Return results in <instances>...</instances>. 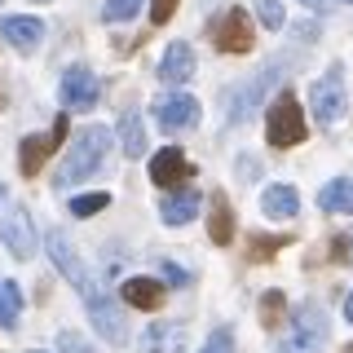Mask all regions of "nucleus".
Returning a JSON list of instances; mask_svg holds the SVG:
<instances>
[{"label":"nucleus","instance_id":"obj_39","mask_svg":"<svg viewBox=\"0 0 353 353\" xmlns=\"http://www.w3.org/2000/svg\"><path fill=\"white\" fill-rule=\"evenodd\" d=\"M31 353H40V349H31Z\"/></svg>","mask_w":353,"mask_h":353},{"label":"nucleus","instance_id":"obj_33","mask_svg":"<svg viewBox=\"0 0 353 353\" xmlns=\"http://www.w3.org/2000/svg\"><path fill=\"white\" fill-rule=\"evenodd\" d=\"M331 256H336V261H349V239H345V234L331 243Z\"/></svg>","mask_w":353,"mask_h":353},{"label":"nucleus","instance_id":"obj_10","mask_svg":"<svg viewBox=\"0 0 353 353\" xmlns=\"http://www.w3.org/2000/svg\"><path fill=\"white\" fill-rule=\"evenodd\" d=\"M66 132H71V124H66V115H58L44 137H27V141H22V146H18V168H22V176H40L44 159H49V154L66 141Z\"/></svg>","mask_w":353,"mask_h":353},{"label":"nucleus","instance_id":"obj_12","mask_svg":"<svg viewBox=\"0 0 353 353\" xmlns=\"http://www.w3.org/2000/svg\"><path fill=\"white\" fill-rule=\"evenodd\" d=\"M0 40H9L18 53H31L44 40V22L31 18V14H5L0 18Z\"/></svg>","mask_w":353,"mask_h":353},{"label":"nucleus","instance_id":"obj_5","mask_svg":"<svg viewBox=\"0 0 353 353\" xmlns=\"http://www.w3.org/2000/svg\"><path fill=\"white\" fill-rule=\"evenodd\" d=\"M309 110L323 128H331L340 115H345V66H331L327 75H318L309 84Z\"/></svg>","mask_w":353,"mask_h":353},{"label":"nucleus","instance_id":"obj_36","mask_svg":"<svg viewBox=\"0 0 353 353\" xmlns=\"http://www.w3.org/2000/svg\"><path fill=\"white\" fill-rule=\"evenodd\" d=\"M349 261H353V234H349Z\"/></svg>","mask_w":353,"mask_h":353},{"label":"nucleus","instance_id":"obj_25","mask_svg":"<svg viewBox=\"0 0 353 353\" xmlns=\"http://www.w3.org/2000/svg\"><path fill=\"white\" fill-rule=\"evenodd\" d=\"M141 14V0H106L102 5V18L106 22H128V18H137Z\"/></svg>","mask_w":353,"mask_h":353},{"label":"nucleus","instance_id":"obj_16","mask_svg":"<svg viewBox=\"0 0 353 353\" xmlns=\"http://www.w3.org/2000/svg\"><path fill=\"white\" fill-rule=\"evenodd\" d=\"M208 234H212L216 248L234 243V208H230V199L221 194V190L208 199Z\"/></svg>","mask_w":353,"mask_h":353},{"label":"nucleus","instance_id":"obj_2","mask_svg":"<svg viewBox=\"0 0 353 353\" xmlns=\"http://www.w3.org/2000/svg\"><path fill=\"white\" fill-rule=\"evenodd\" d=\"M265 137H270L274 150H287V146H301L305 141V110L292 93H279L270 102V115H265Z\"/></svg>","mask_w":353,"mask_h":353},{"label":"nucleus","instance_id":"obj_8","mask_svg":"<svg viewBox=\"0 0 353 353\" xmlns=\"http://www.w3.org/2000/svg\"><path fill=\"white\" fill-rule=\"evenodd\" d=\"M283 71H287V62L279 58V62H270V66H265L256 80H248V84H243L239 93L230 97V110H225V115H230V124H243V119H252V110H256V106L265 102V93H270V88L279 84V75H283Z\"/></svg>","mask_w":353,"mask_h":353},{"label":"nucleus","instance_id":"obj_20","mask_svg":"<svg viewBox=\"0 0 353 353\" xmlns=\"http://www.w3.org/2000/svg\"><path fill=\"white\" fill-rule=\"evenodd\" d=\"M119 146H124L128 159H141V154H146V128H141L137 110H124V115H119Z\"/></svg>","mask_w":353,"mask_h":353},{"label":"nucleus","instance_id":"obj_6","mask_svg":"<svg viewBox=\"0 0 353 353\" xmlns=\"http://www.w3.org/2000/svg\"><path fill=\"white\" fill-rule=\"evenodd\" d=\"M0 239H5V248L14 252L18 261H31L36 256V225H31L27 208L14 203V199H0Z\"/></svg>","mask_w":353,"mask_h":353},{"label":"nucleus","instance_id":"obj_34","mask_svg":"<svg viewBox=\"0 0 353 353\" xmlns=\"http://www.w3.org/2000/svg\"><path fill=\"white\" fill-rule=\"evenodd\" d=\"M301 5H305V9H314V14H327L331 0H301Z\"/></svg>","mask_w":353,"mask_h":353},{"label":"nucleus","instance_id":"obj_26","mask_svg":"<svg viewBox=\"0 0 353 353\" xmlns=\"http://www.w3.org/2000/svg\"><path fill=\"white\" fill-rule=\"evenodd\" d=\"M106 203H110V194H102V190H97V194H75L71 199V212L75 216H97Z\"/></svg>","mask_w":353,"mask_h":353},{"label":"nucleus","instance_id":"obj_4","mask_svg":"<svg viewBox=\"0 0 353 353\" xmlns=\"http://www.w3.org/2000/svg\"><path fill=\"white\" fill-rule=\"evenodd\" d=\"M44 248H49L53 265H58V270H62V279L71 283L75 292L84 296V301H88V296H93V292H102V287L93 283V274H88V265L80 261V252L71 248V239H66L62 230H49V234H44Z\"/></svg>","mask_w":353,"mask_h":353},{"label":"nucleus","instance_id":"obj_7","mask_svg":"<svg viewBox=\"0 0 353 353\" xmlns=\"http://www.w3.org/2000/svg\"><path fill=\"white\" fill-rule=\"evenodd\" d=\"M208 36H212L216 53H252V44H256V31H252V18L248 9H225V14L212 18V27H208Z\"/></svg>","mask_w":353,"mask_h":353},{"label":"nucleus","instance_id":"obj_24","mask_svg":"<svg viewBox=\"0 0 353 353\" xmlns=\"http://www.w3.org/2000/svg\"><path fill=\"white\" fill-rule=\"evenodd\" d=\"M283 248H287V239H283V234H252L248 256H252V261H270L274 252H283Z\"/></svg>","mask_w":353,"mask_h":353},{"label":"nucleus","instance_id":"obj_19","mask_svg":"<svg viewBox=\"0 0 353 353\" xmlns=\"http://www.w3.org/2000/svg\"><path fill=\"white\" fill-rule=\"evenodd\" d=\"M119 296H124V305H132V309H159L163 305V283H154V279H128L124 287H119Z\"/></svg>","mask_w":353,"mask_h":353},{"label":"nucleus","instance_id":"obj_28","mask_svg":"<svg viewBox=\"0 0 353 353\" xmlns=\"http://www.w3.org/2000/svg\"><path fill=\"white\" fill-rule=\"evenodd\" d=\"M203 353H234V331H230V327H216L212 336H208Z\"/></svg>","mask_w":353,"mask_h":353},{"label":"nucleus","instance_id":"obj_17","mask_svg":"<svg viewBox=\"0 0 353 353\" xmlns=\"http://www.w3.org/2000/svg\"><path fill=\"white\" fill-rule=\"evenodd\" d=\"M185 349V327L181 323H154L141 336V353H181Z\"/></svg>","mask_w":353,"mask_h":353},{"label":"nucleus","instance_id":"obj_11","mask_svg":"<svg viewBox=\"0 0 353 353\" xmlns=\"http://www.w3.org/2000/svg\"><path fill=\"white\" fill-rule=\"evenodd\" d=\"M154 124L163 132H181V128H194L199 124V102L190 93H168L154 102Z\"/></svg>","mask_w":353,"mask_h":353},{"label":"nucleus","instance_id":"obj_32","mask_svg":"<svg viewBox=\"0 0 353 353\" xmlns=\"http://www.w3.org/2000/svg\"><path fill=\"white\" fill-rule=\"evenodd\" d=\"M163 274H168V283H172V287H190V274H185L181 265H163Z\"/></svg>","mask_w":353,"mask_h":353},{"label":"nucleus","instance_id":"obj_31","mask_svg":"<svg viewBox=\"0 0 353 353\" xmlns=\"http://www.w3.org/2000/svg\"><path fill=\"white\" fill-rule=\"evenodd\" d=\"M239 172H243V181H256V176H261V163L252 159V154H243V159H239Z\"/></svg>","mask_w":353,"mask_h":353},{"label":"nucleus","instance_id":"obj_38","mask_svg":"<svg viewBox=\"0 0 353 353\" xmlns=\"http://www.w3.org/2000/svg\"><path fill=\"white\" fill-rule=\"evenodd\" d=\"M345 5H353V0H345Z\"/></svg>","mask_w":353,"mask_h":353},{"label":"nucleus","instance_id":"obj_15","mask_svg":"<svg viewBox=\"0 0 353 353\" xmlns=\"http://www.w3.org/2000/svg\"><path fill=\"white\" fill-rule=\"evenodd\" d=\"M199 203H203V199H199V194L190 190V185L172 190V194L159 203V216H163V225H190V221L199 216Z\"/></svg>","mask_w":353,"mask_h":353},{"label":"nucleus","instance_id":"obj_30","mask_svg":"<svg viewBox=\"0 0 353 353\" xmlns=\"http://www.w3.org/2000/svg\"><path fill=\"white\" fill-rule=\"evenodd\" d=\"M176 5H181V0H150V22H154V27H163V22L176 14Z\"/></svg>","mask_w":353,"mask_h":353},{"label":"nucleus","instance_id":"obj_35","mask_svg":"<svg viewBox=\"0 0 353 353\" xmlns=\"http://www.w3.org/2000/svg\"><path fill=\"white\" fill-rule=\"evenodd\" d=\"M345 318H349V323H353V296H349V301H345Z\"/></svg>","mask_w":353,"mask_h":353},{"label":"nucleus","instance_id":"obj_40","mask_svg":"<svg viewBox=\"0 0 353 353\" xmlns=\"http://www.w3.org/2000/svg\"><path fill=\"white\" fill-rule=\"evenodd\" d=\"M40 5H44V0H40Z\"/></svg>","mask_w":353,"mask_h":353},{"label":"nucleus","instance_id":"obj_29","mask_svg":"<svg viewBox=\"0 0 353 353\" xmlns=\"http://www.w3.org/2000/svg\"><path fill=\"white\" fill-rule=\"evenodd\" d=\"M58 345H62V353H97L93 345H88V340L80 336V331H62L58 336Z\"/></svg>","mask_w":353,"mask_h":353},{"label":"nucleus","instance_id":"obj_3","mask_svg":"<svg viewBox=\"0 0 353 353\" xmlns=\"http://www.w3.org/2000/svg\"><path fill=\"white\" fill-rule=\"evenodd\" d=\"M323 345H327V314L323 305L305 301L301 309H292V336L279 353H323Z\"/></svg>","mask_w":353,"mask_h":353},{"label":"nucleus","instance_id":"obj_22","mask_svg":"<svg viewBox=\"0 0 353 353\" xmlns=\"http://www.w3.org/2000/svg\"><path fill=\"white\" fill-rule=\"evenodd\" d=\"M283 318H287V296L283 292H265L261 296V327H283Z\"/></svg>","mask_w":353,"mask_h":353},{"label":"nucleus","instance_id":"obj_27","mask_svg":"<svg viewBox=\"0 0 353 353\" xmlns=\"http://www.w3.org/2000/svg\"><path fill=\"white\" fill-rule=\"evenodd\" d=\"M256 14H261V22H265L270 31L287 27V14H283V5H279V0H256Z\"/></svg>","mask_w":353,"mask_h":353},{"label":"nucleus","instance_id":"obj_21","mask_svg":"<svg viewBox=\"0 0 353 353\" xmlns=\"http://www.w3.org/2000/svg\"><path fill=\"white\" fill-rule=\"evenodd\" d=\"M318 208H323V212H331V216L353 212V176H340V181L323 185V194H318Z\"/></svg>","mask_w":353,"mask_h":353},{"label":"nucleus","instance_id":"obj_18","mask_svg":"<svg viewBox=\"0 0 353 353\" xmlns=\"http://www.w3.org/2000/svg\"><path fill=\"white\" fill-rule=\"evenodd\" d=\"M261 212L270 221H292L301 212V194H296L292 185H270V190L261 194Z\"/></svg>","mask_w":353,"mask_h":353},{"label":"nucleus","instance_id":"obj_13","mask_svg":"<svg viewBox=\"0 0 353 353\" xmlns=\"http://www.w3.org/2000/svg\"><path fill=\"white\" fill-rule=\"evenodd\" d=\"M190 159H185L176 146H163L159 154L150 159V181L154 185H163V190H172V185H181V181H190Z\"/></svg>","mask_w":353,"mask_h":353},{"label":"nucleus","instance_id":"obj_9","mask_svg":"<svg viewBox=\"0 0 353 353\" xmlns=\"http://www.w3.org/2000/svg\"><path fill=\"white\" fill-rule=\"evenodd\" d=\"M58 97H62V110H75V115L93 110V106H97V75L88 71L84 62L66 66V71H62V88H58Z\"/></svg>","mask_w":353,"mask_h":353},{"label":"nucleus","instance_id":"obj_14","mask_svg":"<svg viewBox=\"0 0 353 353\" xmlns=\"http://www.w3.org/2000/svg\"><path fill=\"white\" fill-rule=\"evenodd\" d=\"M194 75V49L185 40H172L159 58V80L163 84H185Z\"/></svg>","mask_w":353,"mask_h":353},{"label":"nucleus","instance_id":"obj_37","mask_svg":"<svg viewBox=\"0 0 353 353\" xmlns=\"http://www.w3.org/2000/svg\"><path fill=\"white\" fill-rule=\"evenodd\" d=\"M0 110H5V88H0Z\"/></svg>","mask_w":353,"mask_h":353},{"label":"nucleus","instance_id":"obj_1","mask_svg":"<svg viewBox=\"0 0 353 353\" xmlns=\"http://www.w3.org/2000/svg\"><path fill=\"white\" fill-rule=\"evenodd\" d=\"M106 154H110V128H102V124L80 128L75 141H71V150H66V159H62V168H58V176H53V185H58V190H71V185L88 181V176L106 163Z\"/></svg>","mask_w":353,"mask_h":353},{"label":"nucleus","instance_id":"obj_23","mask_svg":"<svg viewBox=\"0 0 353 353\" xmlns=\"http://www.w3.org/2000/svg\"><path fill=\"white\" fill-rule=\"evenodd\" d=\"M18 309H22V296L9 279H0V327H18Z\"/></svg>","mask_w":353,"mask_h":353}]
</instances>
